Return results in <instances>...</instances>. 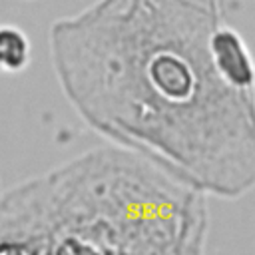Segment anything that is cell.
Returning <instances> with one entry per match:
<instances>
[{"instance_id": "obj_3", "label": "cell", "mask_w": 255, "mask_h": 255, "mask_svg": "<svg viewBox=\"0 0 255 255\" xmlns=\"http://www.w3.org/2000/svg\"><path fill=\"white\" fill-rule=\"evenodd\" d=\"M32 56L28 36L12 24L0 26V72L18 74L28 68Z\"/></svg>"}, {"instance_id": "obj_1", "label": "cell", "mask_w": 255, "mask_h": 255, "mask_svg": "<svg viewBox=\"0 0 255 255\" xmlns=\"http://www.w3.org/2000/svg\"><path fill=\"white\" fill-rule=\"evenodd\" d=\"M223 0H96L50 28L54 72L82 122L207 197L255 189V92L225 80Z\"/></svg>"}, {"instance_id": "obj_2", "label": "cell", "mask_w": 255, "mask_h": 255, "mask_svg": "<svg viewBox=\"0 0 255 255\" xmlns=\"http://www.w3.org/2000/svg\"><path fill=\"white\" fill-rule=\"evenodd\" d=\"M207 195L104 145L0 199V255H205Z\"/></svg>"}]
</instances>
